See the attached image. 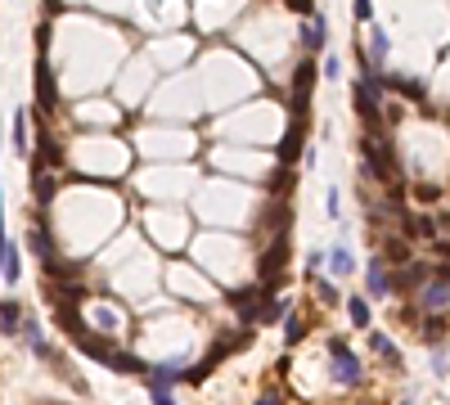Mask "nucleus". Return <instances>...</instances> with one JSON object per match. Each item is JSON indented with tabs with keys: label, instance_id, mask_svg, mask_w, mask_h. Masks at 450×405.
I'll use <instances>...</instances> for the list:
<instances>
[{
	"label": "nucleus",
	"instance_id": "obj_1",
	"mask_svg": "<svg viewBox=\"0 0 450 405\" xmlns=\"http://www.w3.org/2000/svg\"><path fill=\"white\" fill-rule=\"evenodd\" d=\"M243 347H252V324H248V329H239V333H221V338H216V342L207 347V356H203V360H198L194 370H185V383H194V388H198V383H207L216 365H221L225 356L243 351Z\"/></svg>",
	"mask_w": 450,
	"mask_h": 405
},
{
	"label": "nucleus",
	"instance_id": "obj_2",
	"mask_svg": "<svg viewBox=\"0 0 450 405\" xmlns=\"http://www.w3.org/2000/svg\"><path fill=\"white\" fill-rule=\"evenodd\" d=\"M324 347H329L333 383H338V388H360V383H365V370H360V360H356V351H351L347 338H329Z\"/></svg>",
	"mask_w": 450,
	"mask_h": 405
},
{
	"label": "nucleus",
	"instance_id": "obj_3",
	"mask_svg": "<svg viewBox=\"0 0 450 405\" xmlns=\"http://www.w3.org/2000/svg\"><path fill=\"white\" fill-rule=\"evenodd\" d=\"M415 302H419V311H428V315L450 311V266H433V279L415 293Z\"/></svg>",
	"mask_w": 450,
	"mask_h": 405
},
{
	"label": "nucleus",
	"instance_id": "obj_4",
	"mask_svg": "<svg viewBox=\"0 0 450 405\" xmlns=\"http://www.w3.org/2000/svg\"><path fill=\"white\" fill-rule=\"evenodd\" d=\"M378 100H383V95L365 81V77H360L356 86H351V104H356V118L365 122V131H369V135H378V127H383V109H378Z\"/></svg>",
	"mask_w": 450,
	"mask_h": 405
},
{
	"label": "nucleus",
	"instance_id": "obj_5",
	"mask_svg": "<svg viewBox=\"0 0 450 405\" xmlns=\"http://www.w3.org/2000/svg\"><path fill=\"white\" fill-rule=\"evenodd\" d=\"M284 270H289V235H275V244H271V253H262V288L271 293L275 284L284 279Z\"/></svg>",
	"mask_w": 450,
	"mask_h": 405
},
{
	"label": "nucleus",
	"instance_id": "obj_6",
	"mask_svg": "<svg viewBox=\"0 0 450 405\" xmlns=\"http://www.w3.org/2000/svg\"><path fill=\"white\" fill-rule=\"evenodd\" d=\"M54 109H59V90H54V77H50V59L36 54V113L54 118Z\"/></svg>",
	"mask_w": 450,
	"mask_h": 405
},
{
	"label": "nucleus",
	"instance_id": "obj_7",
	"mask_svg": "<svg viewBox=\"0 0 450 405\" xmlns=\"http://www.w3.org/2000/svg\"><path fill=\"white\" fill-rule=\"evenodd\" d=\"M311 86H315V68H311V54L298 63V72H293V95H289V113L302 122V109L311 104Z\"/></svg>",
	"mask_w": 450,
	"mask_h": 405
},
{
	"label": "nucleus",
	"instance_id": "obj_8",
	"mask_svg": "<svg viewBox=\"0 0 450 405\" xmlns=\"http://www.w3.org/2000/svg\"><path fill=\"white\" fill-rule=\"evenodd\" d=\"M369 347H374V356L383 360V370H387V374H396V379L405 374V356H401V347L392 342L387 333H378V329H374V333H369Z\"/></svg>",
	"mask_w": 450,
	"mask_h": 405
},
{
	"label": "nucleus",
	"instance_id": "obj_9",
	"mask_svg": "<svg viewBox=\"0 0 450 405\" xmlns=\"http://www.w3.org/2000/svg\"><path fill=\"white\" fill-rule=\"evenodd\" d=\"M72 347L81 356H90V360H99V365H109L113 356H118V347H113V338H104V333H90L86 329L81 338H72Z\"/></svg>",
	"mask_w": 450,
	"mask_h": 405
},
{
	"label": "nucleus",
	"instance_id": "obj_10",
	"mask_svg": "<svg viewBox=\"0 0 450 405\" xmlns=\"http://www.w3.org/2000/svg\"><path fill=\"white\" fill-rule=\"evenodd\" d=\"M365 293L369 297H392V266H387V257H374L369 262V270H365Z\"/></svg>",
	"mask_w": 450,
	"mask_h": 405
},
{
	"label": "nucleus",
	"instance_id": "obj_11",
	"mask_svg": "<svg viewBox=\"0 0 450 405\" xmlns=\"http://www.w3.org/2000/svg\"><path fill=\"white\" fill-rule=\"evenodd\" d=\"M27 239H32V248H36V257L45 262V270L59 266V248H54V239H50V230H45L41 216H36V225H32V235H27Z\"/></svg>",
	"mask_w": 450,
	"mask_h": 405
},
{
	"label": "nucleus",
	"instance_id": "obj_12",
	"mask_svg": "<svg viewBox=\"0 0 450 405\" xmlns=\"http://www.w3.org/2000/svg\"><path fill=\"white\" fill-rule=\"evenodd\" d=\"M324 36H329L324 14H311V18L302 23V50H306V54H320V50H324Z\"/></svg>",
	"mask_w": 450,
	"mask_h": 405
},
{
	"label": "nucleus",
	"instance_id": "obj_13",
	"mask_svg": "<svg viewBox=\"0 0 450 405\" xmlns=\"http://www.w3.org/2000/svg\"><path fill=\"white\" fill-rule=\"evenodd\" d=\"M293 306H289V297H271L262 288V306H257V324H280L284 315H289Z\"/></svg>",
	"mask_w": 450,
	"mask_h": 405
},
{
	"label": "nucleus",
	"instance_id": "obj_14",
	"mask_svg": "<svg viewBox=\"0 0 450 405\" xmlns=\"http://www.w3.org/2000/svg\"><path fill=\"white\" fill-rule=\"evenodd\" d=\"M18 275H23V257H18V244H0V279L5 284H18Z\"/></svg>",
	"mask_w": 450,
	"mask_h": 405
},
{
	"label": "nucleus",
	"instance_id": "obj_15",
	"mask_svg": "<svg viewBox=\"0 0 450 405\" xmlns=\"http://www.w3.org/2000/svg\"><path fill=\"white\" fill-rule=\"evenodd\" d=\"M23 342L32 347V351L41 356V360H54V347L45 342V329H41V324H36V320H23Z\"/></svg>",
	"mask_w": 450,
	"mask_h": 405
},
{
	"label": "nucleus",
	"instance_id": "obj_16",
	"mask_svg": "<svg viewBox=\"0 0 450 405\" xmlns=\"http://www.w3.org/2000/svg\"><path fill=\"white\" fill-rule=\"evenodd\" d=\"M401 225H405V239H424V244L437 239V216H405Z\"/></svg>",
	"mask_w": 450,
	"mask_h": 405
},
{
	"label": "nucleus",
	"instance_id": "obj_17",
	"mask_svg": "<svg viewBox=\"0 0 450 405\" xmlns=\"http://www.w3.org/2000/svg\"><path fill=\"white\" fill-rule=\"evenodd\" d=\"M109 370H118V374H131V379H149V365L140 360V356H131V351H118L109 360Z\"/></svg>",
	"mask_w": 450,
	"mask_h": 405
},
{
	"label": "nucleus",
	"instance_id": "obj_18",
	"mask_svg": "<svg viewBox=\"0 0 450 405\" xmlns=\"http://www.w3.org/2000/svg\"><path fill=\"white\" fill-rule=\"evenodd\" d=\"M365 54H369L378 68L387 63V54H392V41H387V32H383L378 23H369V50H365Z\"/></svg>",
	"mask_w": 450,
	"mask_h": 405
},
{
	"label": "nucleus",
	"instance_id": "obj_19",
	"mask_svg": "<svg viewBox=\"0 0 450 405\" xmlns=\"http://www.w3.org/2000/svg\"><path fill=\"white\" fill-rule=\"evenodd\" d=\"M419 338H424L428 347H437L446 338V315H428L424 311V320H419Z\"/></svg>",
	"mask_w": 450,
	"mask_h": 405
},
{
	"label": "nucleus",
	"instance_id": "obj_20",
	"mask_svg": "<svg viewBox=\"0 0 450 405\" xmlns=\"http://www.w3.org/2000/svg\"><path fill=\"white\" fill-rule=\"evenodd\" d=\"M298 149H302V122L293 118V127H289V135H284V144H280V162H298Z\"/></svg>",
	"mask_w": 450,
	"mask_h": 405
},
{
	"label": "nucleus",
	"instance_id": "obj_21",
	"mask_svg": "<svg viewBox=\"0 0 450 405\" xmlns=\"http://www.w3.org/2000/svg\"><path fill=\"white\" fill-rule=\"evenodd\" d=\"M18 324H23L18 302H0V333H5V338H18Z\"/></svg>",
	"mask_w": 450,
	"mask_h": 405
},
{
	"label": "nucleus",
	"instance_id": "obj_22",
	"mask_svg": "<svg viewBox=\"0 0 450 405\" xmlns=\"http://www.w3.org/2000/svg\"><path fill=\"white\" fill-rule=\"evenodd\" d=\"M378 257H387V262H396V266H405V262H415V253H410L401 239H383L378 244Z\"/></svg>",
	"mask_w": 450,
	"mask_h": 405
},
{
	"label": "nucleus",
	"instance_id": "obj_23",
	"mask_svg": "<svg viewBox=\"0 0 450 405\" xmlns=\"http://www.w3.org/2000/svg\"><path fill=\"white\" fill-rule=\"evenodd\" d=\"M32 189H36V207H50V198H54V176H50L45 167H36Z\"/></svg>",
	"mask_w": 450,
	"mask_h": 405
},
{
	"label": "nucleus",
	"instance_id": "obj_24",
	"mask_svg": "<svg viewBox=\"0 0 450 405\" xmlns=\"http://www.w3.org/2000/svg\"><path fill=\"white\" fill-rule=\"evenodd\" d=\"M284 342H289V347L306 342V320H302L298 311H289V315H284Z\"/></svg>",
	"mask_w": 450,
	"mask_h": 405
},
{
	"label": "nucleus",
	"instance_id": "obj_25",
	"mask_svg": "<svg viewBox=\"0 0 450 405\" xmlns=\"http://www.w3.org/2000/svg\"><path fill=\"white\" fill-rule=\"evenodd\" d=\"M347 320L356 329H369V297H347Z\"/></svg>",
	"mask_w": 450,
	"mask_h": 405
},
{
	"label": "nucleus",
	"instance_id": "obj_26",
	"mask_svg": "<svg viewBox=\"0 0 450 405\" xmlns=\"http://www.w3.org/2000/svg\"><path fill=\"white\" fill-rule=\"evenodd\" d=\"M329 270H333V275H351V270H356V262H351V248H347V244H338V248L329 253Z\"/></svg>",
	"mask_w": 450,
	"mask_h": 405
},
{
	"label": "nucleus",
	"instance_id": "obj_27",
	"mask_svg": "<svg viewBox=\"0 0 450 405\" xmlns=\"http://www.w3.org/2000/svg\"><path fill=\"white\" fill-rule=\"evenodd\" d=\"M311 284H315V297H320V306H338V288H333L329 279H320V275L311 270Z\"/></svg>",
	"mask_w": 450,
	"mask_h": 405
},
{
	"label": "nucleus",
	"instance_id": "obj_28",
	"mask_svg": "<svg viewBox=\"0 0 450 405\" xmlns=\"http://www.w3.org/2000/svg\"><path fill=\"white\" fill-rule=\"evenodd\" d=\"M14 144L18 153H27V113H14Z\"/></svg>",
	"mask_w": 450,
	"mask_h": 405
},
{
	"label": "nucleus",
	"instance_id": "obj_29",
	"mask_svg": "<svg viewBox=\"0 0 450 405\" xmlns=\"http://www.w3.org/2000/svg\"><path fill=\"white\" fill-rule=\"evenodd\" d=\"M356 18H360V23H374V0H356Z\"/></svg>",
	"mask_w": 450,
	"mask_h": 405
},
{
	"label": "nucleus",
	"instance_id": "obj_30",
	"mask_svg": "<svg viewBox=\"0 0 450 405\" xmlns=\"http://www.w3.org/2000/svg\"><path fill=\"white\" fill-rule=\"evenodd\" d=\"M257 405H284V388H266L262 397H257Z\"/></svg>",
	"mask_w": 450,
	"mask_h": 405
},
{
	"label": "nucleus",
	"instance_id": "obj_31",
	"mask_svg": "<svg viewBox=\"0 0 450 405\" xmlns=\"http://www.w3.org/2000/svg\"><path fill=\"white\" fill-rule=\"evenodd\" d=\"M153 405H176V397H171V388H149Z\"/></svg>",
	"mask_w": 450,
	"mask_h": 405
},
{
	"label": "nucleus",
	"instance_id": "obj_32",
	"mask_svg": "<svg viewBox=\"0 0 450 405\" xmlns=\"http://www.w3.org/2000/svg\"><path fill=\"white\" fill-rule=\"evenodd\" d=\"M324 77L338 81V77H342V59H333V54H329V59H324Z\"/></svg>",
	"mask_w": 450,
	"mask_h": 405
},
{
	"label": "nucleus",
	"instance_id": "obj_33",
	"mask_svg": "<svg viewBox=\"0 0 450 405\" xmlns=\"http://www.w3.org/2000/svg\"><path fill=\"white\" fill-rule=\"evenodd\" d=\"M437 194H442L437 185H419V189H415V198H419V202H437Z\"/></svg>",
	"mask_w": 450,
	"mask_h": 405
},
{
	"label": "nucleus",
	"instance_id": "obj_34",
	"mask_svg": "<svg viewBox=\"0 0 450 405\" xmlns=\"http://www.w3.org/2000/svg\"><path fill=\"white\" fill-rule=\"evenodd\" d=\"M401 320H405L410 329H419V320H424V311H419V306H405V311H401Z\"/></svg>",
	"mask_w": 450,
	"mask_h": 405
},
{
	"label": "nucleus",
	"instance_id": "obj_35",
	"mask_svg": "<svg viewBox=\"0 0 450 405\" xmlns=\"http://www.w3.org/2000/svg\"><path fill=\"white\" fill-rule=\"evenodd\" d=\"M324 212H329V216H338V189H329V194H324Z\"/></svg>",
	"mask_w": 450,
	"mask_h": 405
},
{
	"label": "nucleus",
	"instance_id": "obj_36",
	"mask_svg": "<svg viewBox=\"0 0 450 405\" xmlns=\"http://www.w3.org/2000/svg\"><path fill=\"white\" fill-rule=\"evenodd\" d=\"M41 405H68V401H41Z\"/></svg>",
	"mask_w": 450,
	"mask_h": 405
},
{
	"label": "nucleus",
	"instance_id": "obj_37",
	"mask_svg": "<svg viewBox=\"0 0 450 405\" xmlns=\"http://www.w3.org/2000/svg\"><path fill=\"white\" fill-rule=\"evenodd\" d=\"M401 405H415V401H401Z\"/></svg>",
	"mask_w": 450,
	"mask_h": 405
}]
</instances>
